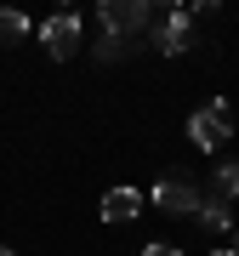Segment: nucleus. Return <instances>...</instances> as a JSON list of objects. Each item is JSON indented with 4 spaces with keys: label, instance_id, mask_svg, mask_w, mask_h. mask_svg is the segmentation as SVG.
I'll use <instances>...</instances> for the list:
<instances>
[{
    "label": "nucleus",
    "instance_id": "11",
    "mask_svg": "<svg viewBox=\"0 0 239 256\" xmlns=\"http://www.w3.org/2000/svg\"><path fill=\"white\" fill-rule=\"evenodd\" d=\"M142 256H182V250H176V245H148Z\"/></svg>",
    "mask_w": 239,
    "mask_h": 256
},
{
    "label": "nucleus",
    "instance_id": "9",
    "mask_svg": "<svg viewBox=\"0 0 239 256\" xmlns=\"http://www.w3.org/2000/svg\"><path fill=\"white\" fill-rule=\"evenodd\" d=\"M28 34V18L23 12H0V40H23Z\"/></svg>",
    "mask_w": 239,
    "mask_h": 256
},
{
    "label": "nucleus",
    "instance_id": "10",
    "mask_svg": "<svg viewBox=\"0 0 239 256\" xmlns=\"http://www.w3.org/2000/svg\"><path fill=\"white\" fill-rule=\"evenodd\" d=\"M97 57H102V63H114V57H126V40L102 34V40H97Z\"/></svg>",
    "mask_w": 239,
    "mask_h": 256
},
{
    "label": "nucleus",
    "instance_id": "3",
    "mask_svg": "<svg viewBox=\"0 0 239 256\" xmlns=\"http://www.w3.org/2000/svg\"><path fill=\"white\" fill-rule=\"evenodd\" d=\"M188 137H194V148H205V154H216V148H228V137H234V120H228V102H211V108H200L188 120Z\"/></svg>",
    "mask_w": 239,
    "mask_h": 256
},
{
    "label": "nucleus",
    "instance_id": "6",
    "mask_svg": "<svg viewBox=\"0 0 239 256\" xmlns=\"http://www.w3.org/2000/svg\"><path fill=\"white\" fill-rule=\"evenodd\" d=\"M142 210V194L137 188H114V194H102V222H131Z\"/></svg>",
    "mask_w": 239,
    "mask_h": 256
},
{
    "label": "nucleus",
    "instance_id": "13",
    "mask_svg": "<svg viewBox=\"0 0 239 256\" xmlns=\"http://www.w3.org/2000/svg\"><path fill=\"white\" fill-rule=\"evenodd\" d=\"M234 250H239V228H234Z\"/></svg>",
    "mask_w": 239,
    "mask_h": 256
},
{
    "label": "nucleus",
    "instance_id": "2",
    "mask_svg": "<svg viewBox=\"0 0 239 256\" xmlns=\"http://www.w3.org/2000/svg\"><path fill=\"white\" fill-rule=\"evenodd\" d=\"M102 34H114V40H126V34H137V28H154V6L148 0H102Z\"/></svg>",
    "mask_w": 239,
    "mask_h": 256
},
{
    "label": "nucleus",
    "instance_id": "8",
    "mask_svg": "<svg viewBox=\"0 0 239 256\" xmlns=\"http://www.w3.org/2000/svg\"><path fill=\"white\" fill-rule=\"evenodd\" d=\"M211 194H216V200H239V160H228V165H222V171L211 176Z\"/></svg>",
    "mask_w": 239,
    "mask_h": 256
},
{
    "label": "nucleus",
    "instance_id": "7",
    "mask_svg": "<svg viewBox=\"0 0 239 256\" xmlns=\"http://www.w3.org/2000/svg\"><path fill=\"white\" fill-rule=\"evenodd\" d=\"M200 222L205 228H234V210H228V200H216V194H205V205H200Z\"/></svg>",
    "mask_w": 239,
    "mask_h": 256
},
{
    "label": "nucleus",
    "instance_id": "4",
    "mask_svg": "<svg viewBox=\"0 0 239 256\" xmlns=\"http://www.w3.org/2000/svg\"><path fill=\"white\" fill-rule=\"evenodd\" d=\"M40 46H46L57 63H68V57L80 52V18H74V12H57V18H46V23H40Z\"/></svg>",
    "mask_w": 239,
    "mask_h": 256
},
{
    "label": "nucleus",
    "instance_id": "1",
    "mask_svg": "<svg viewBox=\"0 0 239 256\" xmlns=\"http://www.w3.org/2000/svg\"><path fill=\"white\" fill-rule=\"evenodd\" d=\"M154 205H160V210H171V216H200L205 188L194 182L188 171H166V176L154 182Z\"/></svg>",
    "mask_w": 239,
    "mask_h": 256
},
{
    "label": "nucleus",
    "instance_id": "5",
    "mask_svg": "<svg viewBox=\"0 0 239 256\" xmlns=\"http://www.w3.org/2000/svg\"><path fill=\"white\" fill-rule=\"evenodd\" d=\"M154 46L176 57V52H188L194 46V18L188 12H166V18H154Z\"/></svg>",
    "mask_w": 239,
    "mask_h": 256
},
{
    "label": "nucleus",
    "instance_id": "12",
    "mask_svg": "<svg viewBox=\"0 0 239 256\" xmlns=\"http://www.w3.org/2000/svg\"><path fill=\"white\" fill-rule=\"evenodd\" d=\"M211 256H239V250H211Z\"/></svg>",
    "mask_w": 239,
    "mask_h": 256
},
{
    "label": "nucleus",
    "instance_id": "14",
    "mask_svg": "<svg viewBox=\"0 0 239 256\" xmlns=\"http://www.w3.org/2000/svg\"><path fill=\"white\" fill-rule=\"evenodd\" d=\"M0 256H12V250H6V245H0Z\"/></svg>",
    "mask_w": 239,
    "mask_h": 256
}]
</instances>
